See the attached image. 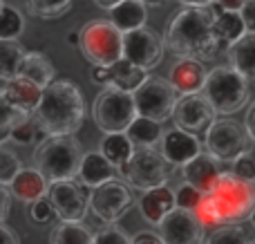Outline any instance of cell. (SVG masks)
Here are the masks:
<instances>
[{"label": "cell", "instance_id": "cell-18", "mask_svg": "<svg viewBox=\"0 0 255 244\" xmlns=\"http://www.w3.org/2000/svg\"><path fill=\"white\" fill-rule=\"evenodd\" d=\"M222 173L224 170H220V161L213 155H208V152H199L195 159H190L186 166H181L184 184H190L193 188H197L202 193L211 191Z\"/></svg>", "mask_w": 255, "mask_h": 244}, {"label": "cell", "instance_id": "cell-42", "mask_svg": "<svg viewBox=\"0 0 255 244\" xmlns=\"http://www.w3.org/2000/svg\"><path fill=\"white\" fill-rule=\"evenodd\" d=\"M240 16H242V22L249 34H255V0H247L244 2V7L240 9Z\"/></svg>", "mask_w": 255, "mask_h": 244}, {"label": "cell", "instance_id": "cell-5", "mask_svg": "<svg viewBox=\"0 0 255 244\" xmlns=\"http://www.w3.org/2000/svg\"><path fill=\"white\" fill-rule=\"evenodd\" d=\"M202 97L208 101L215 115H235L249 103V83L229 65H217L208 72Z\"/></svg>", "mask_w": 255, "mask_h": 244}, {"label": "cell", "instance_id": "cell-25", "mask_svg": "<svg viewBox=\"0 0 255 244\" xmlns=\"http://www.w3.org/2000/svg\"><path fill=\"white\" fill-rule=\"evenodd\" d=\"M108 13H110V22L121 34L141 29V27H145V20H148V9L139 0H124L117 7H112Z\"/></svg>", "mask_w": 255, "mask_h": 244}, {"label": "cell", "instance_id": "cell-6", "mask_svg": "<svg viewBox=\"0 0 255 244\" xmlns=\"http://www.w3.org/2000/svg\"><path fill=\"white\" fill-rule=\"evenodd\" d=\"M79 47L94 67H112L124 58V34L110 20L94 18L79 29Z\"/></svg>", "mask_w": 255, "mask_h": 244}, {"label": "cell", "instance_id": "cell-45", "mask_svg": "<svg viewBox=\"0 0 255 244\" xmlns=\"http://www.w3.org/2000/svg\"><path fill=\"white\" fill-rule=\"evenodd\" d=\"M92 81L99 85H112V70L110 67H92Z\"/></svg>", "mask_w": 255, "mask_h": 244}, {"label": "cell", "instance_id": "cell-19", "mask_svg": "<svg viewBox=\"0 0 255 244\" xmlns=\"http://www.w3.org/2000/svg\"><path fill=\"white\" fill-rule=\"evenodd\" d=\"M175 209V191L168 186L150 188L139 197V213L148 224H161L170 211Z\"/></svg>", "mask_w": 255, "mask_h": 244}, {"label": "cell", "instance_id": "cell-7", "mask_svg": "<svg viewBox=\"0 0 255 244\" xmlns=\"http://www.w3.org/2000/svg\"><path fill=\"white\" fill-rule=\"evenodd\" d=\"M94 123L106 134H124L130 123L136 119L134 99L130 92H124L119 88H106L97 97L92 108Z\"/></svg>", "mask_w": 255, "mask_h": 244}, {"label": "cell", "instance_id": "cell-9", "mask_svg": "<svg viewBox=\"0 0 255 244\" xmlns=\"http://www.w3.org/2000/svg\"><path fill=\"white\" fill-rule=\"evenodd\" d=\"M136 117H145L157 123H163L172 117L177 103V92L163 76H145V81L132 92Z\"/></svg>", "mask_w": 255, "mask_h": 244}, {"label": "cell", "instance_id": "cell-11", "mask_svg": "<svg viewBox=\"0 0 255 244\" xmlns=\"http://www.w3.org/2000/svg\"><path fill=\"white\" fill-rule=\"evenodd\" d=\"M47 200L61 222H83L90 211V191L76 179L52 182Z\"/></svg>", "mask_w": 255, "mask_h": 244}, {"label": "cell", "instance_id": "cell-12", "mask_svg": "<svg viewBox=\"0 0 255 244\" xmlns=\"http://www.w3.org/2000/svg\"><path fill=\"white\" fill-rule=\"evenodd\" d=\"M132 204H134V197H132L130 186L119 179H110V182L92 188L90 193V209L106 224L119 222L132 209Z\"/></svg>", "mask_w": 255, "mask_h": 244}, {"label": "cell", "instance_id": "cell-40", "mask_svg": "<svg viewBox=\"0 0 255 244\" xmlns=\"http://www.w3.org/2000/svg\"><path fill=\"white\" fill-rule=\"evenodd\" d=\"M229 173H233L235 177L244 179V182H255V157L251 150H244L242 155L238 157V159L233 161V168L229 170Z\"/></svg>", "mask_w": 255, "mask_h": 244}, {"label": "cell", "instance_id": "cell-37", "mask_svg": "<svg viewBox=\"0 0 255 244\" xmlns=\"http://www.w3.org/2000/svg\"><path fill=\"white\" fill-rule=\"evenodd\" d=\"M92 244H132V238H128V233L117 224H106L94 233Z\"/></svg>", "mask_w": 255, "mask_h": 244}, {"label": "cell", "instance_id": "cell-3", "mask_svg": "<svg viewBox=\"0 0 255 244\" xmlns=\"http://www.w3.org/2000/svg\"><path fill=\"white\" fill-rule=\"evenodd\" d=\"M163 45L177 58L208 61L220 52V40L213 29V11L206 7H186L170 20Z\"/></svg>", "mask_w": 255, "mask_h": 244}, {"label": "cell", "instance_id": "cell-36", "mask_svg": "<svg viewBox=\"0 0 255 244\" xmlns=\"http://www.w3.org/2000/svg\"><path fill=\"white\" fill-rule=\"evenodd\" d=\"M38 125H36V121L31 119H25L20 121L18 125H13L11 128V134H9V139H11L13 143H18V146H34L36 139H38Z\"/></svg>", "mask_w": 255, "mask_h": 244}, {"label": "cell", "instance_id": "cell-34", "mask_svg": "<svg viewBox=\"0 0 255 244\" xmlns=\"http://www.w3.org/2000/svg\"><path fill=\"white\" fill-rule=\"evenodd\" d=\"M22 170V161L9 148H0V186H9Z\"/></svg>", "mask_w": 255, "mask_h": 244}, {"label": "cell", "instance_id": "cell-49", "mask_svg": "<svg viewBox=\"0 0 255 244\" xmlns=\"http://www.w3.org/2000/svg\"><path fill=\"white\" fill-rule=\"evenodd\" d=\"M179 4H184V7H211V4H215V0H177Z\"/></svg>", "mask_w": 255, "mask_h": 244}, {"label": "cell", "instance_id": "cell-23", "mask_svg": "<svg viewBox=\"0 0 255 244\" xmlns=\"http://www.w3.org/2000/svg\"><path fill=\"white\" fill-rule=\"evenodd\" d=\"M18 76L29 83L38 85L40 90H45L56 76V70H54L52 61H49L45 54L40 52H25L20 61V67H18Z\"/></svg>", "mask_w": 255, "mask_h": 244}, {"label": "cell", "instance_id": "cell-29", "mask_svg": "<svg viewBox=\"0 0 255 244\" xmlns=\"http://www.w3.org/2000/svg\"><path fill=\"white\" fill-rule=\"evenodd\" d=\"M92 231L81 222H61L49 233V244H92Z\"/></svg>", "mask_w": 255, "mask_h": 244}, {"label": "cell", "instance_id": "cell-38", "mask_svg": "<svg viewBox=\"0 0 255 244\" xmlns=\"http://www.w3.org/2000/svg\"><path fill=\"white\" fill-rule=\"evenodd\" d=\"M29 117H31V115H27V112L18 110V108L11 106V103H9L4 97H0V128L11 130L13 125H18L20 121L29 119Z\"/></svg>", "mask_w": 255, "mask_h": 244}, {"label": "cell", "instance_id": "cell-28", "mask_svg": "<svg viewBox=\"0 0 255 244\" xmlns=\"http://www.w3.org/2000/svg\"><path fill=\"white\" fill-rule=\"evenodd\" d=\"M126 137L139 148H152L154 143L161 141V123L145 117H136L126 130Z\"/></svg>", "mask_w": 255, "mask_h": 244}, {"label": "cell", "instance_id": "cell-4", "mask_svg": "<svg viewBox=\"0 0 255 244\" xmlns=\"http://www.w3.org/2000/svg\"><path fill=\"white\" fill-rule=\"evenodd\" d=\"M83 148L74 134L67 137H47L38 143L34 150V168L52 182H63V179H76L83 159Z\"/></svg>", "mask_w": 255, "mask_h": 244}, {"label": "cell", "instance_id": "cell-21", "mask_svg": "<svg viewBox=\"0 0 255 244\" xmlns=\"http://www.w3.org/2000/svg\"><path fill=\"white\" fill-rule=\"evenodd\" d=\"M47 191H49V182L36 168H22L20 173L16 175V179L9 184V193H11L16 200L27 202V204L45 197Z\"/></svg>", "mask_w": 255, "mask_h": 244}, {"label": "cell", "instance_id": "cell-8", "mask_svg": "<svg viewBox=\"0 0 255 244\" xmlns=\"http://www.w3.org/2000/svg\"><path fill=\"white\" fill-rule=\"evenodd\" d=\"M121 177L128 182V186L150 191V188L166 186L170 179V164L152 148H134L130 161L119 168Z\"/></svg>", "mask_w": 255, "mask_h": 244}, {"label": "cell", "instance_id": "cell-44", "mask_svg": "<svg viewBox=\"0 0 255 244\" xmlns=\"http://www.w3.org/2000/svg\"><path fill=\"white\" fill-rule=\"evenodd\" d=\"M9 209H11V193L7 186H0V224L7 220Z\"/></svg>", "mask_w": 255, "mask_h": 244}, {"label": "cell", "instance_id": "cell-48", "mask_svg": "<svg viewBox=\"0 0 255 244\" xmlns=\"http://www.w3.org/2000/svg\"><path fill=\"white\" fill-rule=\"evenodd\" d=\"M244 128H247L249 139H253V141H255V101H253V106L249 108V112H247V119H244Z\"/></svg>", "mask_w": 255, "mask_h": 244}, {"label": "cell", "instance_id": "cell-50", "mask_svg": "<svg viewBox=\"0 0 255 244\" xmlns=\"http://www.w3.org/2000/svg\"><path fill=\"white\" fill-rule=\"evenodd\" d=\"M119 2H124V0H94V4L101 9H106V11H110L112 7H117Z\"/></svg>", "mask_w": 255, "mask_h": 244}, {"label": "cell", "instance_id": "cell-57", "mask_svg": "<svg viewBox=\"0 0 255 244\" xmlns=\"http://www.w3.org/2000/svg\"><path fill=\"white\" fill-rule=\"evenodd\" d=\"M251 244H255V240H253V242H251Z\"/></svg>", "mask_w": 255, "mask_h": 244}, {"label": "cell", "instance_id": "cell-35", "mask_svg": "<svg viewBox=\"0 0 255 244\" xmlns=\"http://www.w3.org/2000/svg\"><path fill=\"white\" fill-rule=\"evenodd\" d=\"M206 244H251V238L247 236L242 227L238 224H229V227H220L211 238L206 240Z\"/></svg>", "mask_w": 255, "mask_h": 244}, {"label": "cell", "instance_id": "cell-1", "mask_svg": "<svg viewBox=\"0 0 255 244\" xmlns=\"http://www.w3.org/2000/svg\"><path fill=\"white\" fill-rule=\"evenodd\" d=\"M255 211V186L251 182L235 177L233 173H222L215 186L204 193L195 218L204 229L220 227V224H240L251 218Z\"/></svg>", "mask_w": 255, "mask_h": 244}, {"label": "cell", "instance_id": "cell-47", "mask_svg": "<svg viewBox=\"0 0 255 244\" xmlns=\"http://www.w3.org/2000/svg\"><path fill=\"white\" fill-rule=\"evenodd\" d=\"M0 244H20L18 236L7 227V224H0Z\"/></svg>", "mask_w": 255, "mask_h": 244}, {"label": "cell", "instance_id": "cell-20", "mask_svg": "<svg viewBox=\"0 0 255 244\" xmlns=\"http://www.w3.org/2000/svg\"><path fill=\"white\" fill-rule=\"evenodd\" d=\"M229 67H233L247 83L255 85V34H244L238 43L229 45Z\"/></svg>", "mask_w": 255, "mask_h": 244}, {"label": "cell", "instance_id": "cell-32", "mask_svg": "<svg viewBox=\"0 0 255 244\" xmlns=\"http://www.w3.org/2000/svg\"><path fill=\"white\" fill-rule=\"evenodd\" d=\"M25 29V18L11 4H2L0 7V38L4 40H16Z\"/></svg>", "mask_w": 255, "mask_h": 244}, {"label": "cell", "instance_id": "cell-22", "mask_svg": "<svg viewBox=\"0 0 255 244\" xmlns=\"http://www.w3.org/2000/svg\"><path fill=\"white\" fill-rule=\"evenodd\" d=\"M115 166L101 155V152H85L81 159V168H79V182L88 188H97L101 184L115 179Z\"/></svg>", "mask_w": 255, "mask_h": 244}, {"label": "cell", "instance_id": "cell-24", "mask_svg": "<svg viewBox=\"0 0 255 244\" xmlns=\"http://www.w3.org/2000/svg\"><path fill=\"white\" fill-rule=\"evenodd\" d=\"M40 94H43V90H40L38 85L29 83V81L20 79V76H13L11 81L4 83L2 97L7 99L11 106H16L18 110L27 112V115H34V110L40 103Z\"/></svg>", "mask_w": 255, "mask_h": 244}, {"label": "cell", "instance_id": "cell-39", "mask_svg": "<svg viewBox=\"0 0 255 244\" xmlns=\"http://www.w3.org/2000/svg\"><path fill=\"white\" fill-rule=\"evenodd\" d=\"M202 195L204 193L197 191V188H193L190 184H181V186L175 191V206L177 209H184V211H190V213H193V211L197 209Z\"/></svg>", "mask_w": 255, "mask_h": 244}, {"label": "cell", "instance_id": "cell-30", "mask_svg": "<svg viewBox=\"0 0 255 244\" xmlns=\"http://www.w3.org/2000/svg\"><path fill=\"white\" fill-rule=\"evenodd\" d=\"M110 70H112V88H119L124 92L132 94L145 81V72L139 70L136 65H132V63H128L126 58L115 63Z\"/></svg>", "mask_w": 255, "mask_h": 244}, {"label": "cell", "instance_id": "cell-17", "mask_svg": "<svg viewBox=\"0 0 255 244\" xmlns=\"http://www.w3.org/2000/svg\"><path fill=\"white\" fill-rule=\"evenodd\" d=\"M206 67L199 61H190V58H177V63L168 72V83L172 85L179 97L186 94H199L206 83Z\"/></svg>", "mask_w": 255, "mask_h": 244}, {"label": "cell", "instance_id": "cell-33", "mask_svg": "<svg viewBox=\"0 0 255 244\" xmlns=\"http://www.w3.org/2000/svg\"><path fill=\"white\" fill-rule=\"evenodd\" d=\"M25 2L31 16L52 20V18H61L63 13H67L72 0H25Z\"/></svg>", "mask_w": 255, "mask_h": 244}, {"label": "cell", "instance_id": "cell-43", "mask_svg": "<svg viewBox=\"0 0 255 244\" xmlns=\"http://www.w3.org/2000/svg\"><path fill=\"white\" fill-rule=\"evenodd\" d=\"M132 244H163V240L154 231H139L132 236Z\"/></svg>", "mask_w": 255, "mask_h": 244}, {"label": "cell", "instance_id": "cell-52", "mask_svg": "<svg viewBox=\"0 0 255 244\" xmlns=\"http://www.w3.org/2000/svg\"><path fill=\"white\" fill-rule=\"evenodd\" d=\"M79 38H81L79 31H70V34H67V40H70L72 45H79Z\"/></svg>", "mask_w": 255, "mask_h": 244}, {"label": "cell", "instance_id": "cell-2", "mask_svg": "<svg viewBox=\"0 0 255 244\" xmlns=\"http://www.w3.org/2000/svg\"><path fill=\"white\" fill-rule=\"evenodd\" d=\"M31 119L40 132L49 137L76 134L85 121V99L72 81H52L40 94V103Z\"/></svg>", "mask_w": 255, "mask_h": 244}, {"label": "cell", "instance_id": "cell-26", "mask_svg": "<svg viewBox=\"0 0 255 244\" xmlns=\"http://www.w3.org/2000/svg\"><path fill=\"white\" fill-rule=\"evenodd\" d=\"M213 29L220 45H233L247 34L240 11H222L220 7H215L213 11Z\"/></svg>", "mask_w": 255, "mask_h": 244}, {"label": "cell", "instance_id": "cell-27", "mask_svg": "<svg viewBox=\"0 0 255 244\" xmlns=\"http://www.w3.org/2000/svg\"><path fill=\"white\" fill-rule=\"evenodd\" d=\"M99 152H101L115 168H121V166H126L128 161H130L132 152H134V143L126 137V132L124 134H106Z\"/></svg>", "mask_w": 255, "mask_h": 244}, {"label": "cell", "instance_id": "cell-15", "mask_svg": "<svg viewBox=\"0 0 255 244\" xmlns=\"http://www.w3.org/2000/svg\"><path fill=\"white\" fill-rule=\"evenodd\" d=\"M172 119L177 128L186 132H199L215 121V112L202 94H186V97H177Z\"/></svg>", "mask_w": 255, "mask_h": 244}, {"label": "cell", "instance_id": "cell-46", "mask_svg": "<svg viewBox=\"0 0 255 244\" xmlns=\"http://www.w3.org/2000/svg\"><path fill=\"white\" fill-rule=\"evenodd\" d=\"M247 0H215V4L222 9V11H240L244 7Z\"/></svg>", "mask_w": 255, "mask_h": 244}, {"label": "cell", "instance_id": "cell-55", "mask_svg": "<svg viewBox=\"0 0 255 244\" xmlns=\"http://www.w3.org/2000/svg\"><path fill=\"white\" fill-rule=\"evenodd\" d=\"M251 222H253V227H255V211L251 213Z\"/></svg>", "mask_w": 255, "mask_h": 244}, {"label": "cell", "instance_id": "cell-14", "mask_svg": "<svg viewBox=\"0 0 255 244\" xmlns=\"http://www.w3.org/2000/svg\"><path fill=\"white\" fill-rule=\"evenodd\" d=\"M204 233L206 229L195 218V213L177 206L159 224V236L163 244H204Z\"/></svg>", "mask_w": 255, "mask_h": 244}, {"label": "cell", "instance_id": "cell-13", "mask_svg": "<svg viewBox=\"0 0 255 244\" xmlns=\"http://www.w3.org/2000/svg\"><path fill=\"white\" fill-rule=\"evenodd\" d=\"M163 56V40L157 31L141 27V29L124 34V58L139 70L148 72L161 63Z\"/></svg>", "mask_w": 255, "mask_h": 244}, {"label": "cell", "instance_id": "cell-53", "mask_svg": "<svg viewBox=\"0 0 255 244\" xmlns=\"http://www.w3.org/2000/svg\"><path fill=\"white\" fill-rule=\"evenodd\" d=\"M9 134H11V130H4V128H0V146H2V143L9 139Z\"/></svg>", "mask_w": 255, "mask_h": 244}, {"label": "cell", "instance_id": "cell-31", "mask_svg": "<svg viewBox=\"0 0 255 244\" xmlns=\"http://www.w3.org/2000/svg\"><path fill=\"white\" fill-rule=\"evenodd\" d=\"M25 56V49L18 40H4L0 38V79L11 81L18 76V67Z\"/></svg>", "mask_w": 255, "mask_h": 244}, {"label": "cell", "instance_id": "cell-41", "mask_svg": "<svg viewBox=\"0 0 255 244\" xmlns=\"http://www.w3.org/2000/svg\"><path fill=\"white\" fill-rule=\"evenodd\" d=\"M54 218H56V213H54V209H52L47 197H40V200H36L29 204V220L36 224V227L49 224Z\"/></svg>", "mask_w": 255, "mask_h": 244}, {"label": "cell", "instance_id": "cell-16", "mask_svg": "<svg viewBox=\"0 0 255 244\" xmlns=\"http://www.w3.org/2000/svg\"><path fill=\"white\" fill-rule=\"evenodd\" d=\"M159 143H161V146H159V155L170 166H186L190 159H195L199 152H204L199 139L195 137L193 132H186V130H181V128L168 130Z\"/></svg>", "mask_w": 255, "mask_h": 244}, {"label": "cell", "instance_id": "cell-58", "mask_svg": "<svg viewBox=\"0 0 255 244\" xmlns=\"http://www.w3.org/2000/svg\"><path fill=\"white\" fill-rule=\"evenodd\" d=\"M253 186H255V182H253Z\"/></svg>", "mask_w": 255, "mask_h": 244}, {"label": "cell", "instance_id": "cell-56", "mask_svg": "<svg viewBox=\"0 0 255 244\" xmlns=\"http://www.w3.org/2000/svg\"><path fill=\"white\" fill-rule=\"evenodd\" d=\"M2 4H4V2H2V0H0V7H2Z\"/></svg>", "mask_w": 255, "mask_h": 244}, {"label": "cell", "instance_id": "cell-54", "mask_svg": "<svg viewBox=\"0 0 255 244\" xmlns=\"http://www.w3.org/2000/svg\"><path fill=\"white\" fill-rule=\"evenodd\" d=\"M4 83H7V81L0 79V97H2V92H4Z\"/></svg>", "mask_w": 255, "mask_h": 244}, {"label": "cell", "instance_id": "cell-10", "mask_svg": "<svg viewBox=\"0 0 255 244\" xmlns=\"http://www.w3.org/2000/svg\"><path fill=\"white\" fill-rule=\"evenodd\" d=\"M249 134L242 123L235 119H215L206 128V152L217 161L233 164L244 150H249Z\"/></svg>", "mask_w": 255, "mask_h": 244}, {"label": "cell", "instance_id": "cell-51", "mask_svg": "<svg viewBox=\"0 0 255 244\" xmlns=\"http://www.w3.org/2000/svg\"><path fill=\"white\" fill-rule=\"evenodd\" d=\"M139 2H143L145 7H159V4H163L166 0H139Z\"/></svg>", "mask_w": 255, "mask_h": 244}]
</instances>
